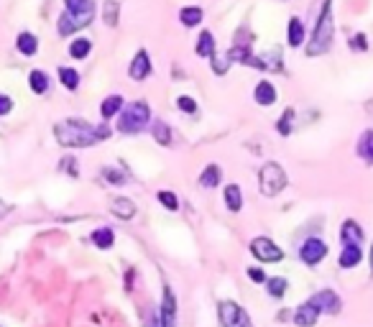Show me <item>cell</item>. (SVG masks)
I'll use <instances>...</instances> for the list:
<instances>
[{"label": "cell", "mask_w": 373, "mask_h": 327, "mask_svg": "<svg viewBox=\"0 0 373 327\" xmlns=\"http://www.w3.org/2000/svg\"><path fill=\"white\" fill-rule=\"evenodd\" d=\"M128 74H131V80H146V77L151 74V59H148V52H146V49L136 52L133 62L128 67Z\"/></svg>", "instance_id": "obj_11"}, {"label": "cell", "mask_w": 373, "mask_h": 327, "mask_svg": "<svg viewBox=\"0 0 373 327\" xmlns=\"http://www.w3.org/2000/svg\"><path fill=\"white\" fill-rule=\"evenodd\" d=\"M200 184H202V187H218V184H220V166H218V164H210V166H205V172L200 174Z\"/></svg>", "instance_id": "obj_28"}, {"label": "cell", "mask_w": 373, "mask_h": 327, "mask_svg": "<svg viewBox=\"0 0 373 327\" xmlns=\"http://www.w3.org/2000/svg\"><path fill=\"white\" fill-rule=\"evenodd\" d=\"M319 315H322V312H319L312 302H304V304H299L297 312H294V322H297L299 327H315L317 325Z\"/></svg>", "instance_id": "obj_12"}, {"label": "cell", "mask_w": 373, "mask_h": 327, "mask_svg": "<svg viewBox=\"0 0 373 327\" xmlns=\"http://www.w3.org/2000/svg\"><path fill=\"white\" fill-rule=\"evenodd\" d=\"M286 172H284L282 166L276 161H269L261 166V172H258V190L264 197H276L279 192L286 187Z\"/></svg>", "instance_id": "obj_5"}, {"label": "cell", "mask_w": 373, "mask_h": 327, "mask_svg": "<svg viewBox=\"0 0 373 327\" xmlns=\"http://www.w3.org/2000/svg\"><path fill=\"white\" fill-rule=\"evenodd\" d=\"M194 52H197L200 56H212V54H215V38H212V34H210V31H202V34H200Z\"/></svg>", "instance_id": "obj_25"}, {"label": "cell", "mask_w": 373, "mask_h": 327, "mask_svg": "<svg viewBox=\"0 0 373 327\" xmlns=\"http://www.w3.org/2000/svg\"><path fill=\"white\" fill-rule=\"evenodd\" d=\"M8 212H10V205H5V202L0 200V220L5 218V215H8Z\"/></svg>", "instance_id": "obj_41"}, {"label": "cell", "mask_w": 373, "mask_h": 327, "mask_svg": "<svg viewBox=\"0 0 373 327\" xmlns=\"http://www.w3.org/2000/svg\"><path fill=\"white\" fill-rule=\"evenodd\" d=\"M154 138L161 146H169V144H172V128L166 126L164 120H156V123H154Z\"/></svg>", "instance_id": "obj_32"}, {"label": "cell", "mask_w": 373, "mask_h": 327, "mask_svg": "<svg viewBox=\"0 0 373 327\" xmlns=\"http://www.w3.org/2000/svg\"><path fill=\"white\" fill-rule=\"evenodd\" d=\"M148 120H151V108L144 100H136L120 110L118 131L120 133H138L148 126Z\"/></svg>", "instance_id": "obj_4"}, {"label": "cell", "mask_w": 373, "mask_h": 327, "mask_svg": "<svg viewBox=\"0 0 373 327\" xmlns=\"http://www.w3.org/2000/svg\"><path fill=\"white\" fill-rule=\"evenodd\" d=\"M355 151H358V156H361L365 164H373V128H368L363 136L358 138Z\"/></svg>", "instance_id": "obj_17"}, {"label": "cell", "mask_w": 373, "mask_h": 327, "mask_svg": "<svg viewBox=\"0 0 373 327\" xmlns=\"http://www.w3.org/2000/svg\"><path fill=\"white\" fill-rule=\"evenodd\" d=\"M310 302L319 309V312H325V315H337V312L343 309V302H340V297H337L332 289L317 291V294H315Z\"/></svg>", "instance_id": "obj_9"}, {"label": "cell", "mask_w": 373, "mask_h": 327, "mask_svg": "<svg viewBox=\"0 0 373 327\" xmlns=\"http://www.w3.org/2000/svg\"><path fill=\"white\" fill-rule=\"evenodd\" d=\"M361 258H363L361 245H343V251H340V261H337V264L343 266V269H353V266L361 264Z\"/></svg>", "instance_id": "obj_15"}, {"label": "cell", "mask_w": 373, "mask_h": 327, "mask_svg": "<svg viewBox=\"0 0 373 327\" xmlns=\"http://www.w3.org/2000/svg\"><path fill=\"white\" fill-rule=\"evenodd\" d=\"M102 177H105L110 184H126V174L120 172V169H113V166H105V169H102Z\"/></svg>", "instance_id": "obj_35"}, {"label": "cell", "mask_w": 373, "mask_h": 327, "mask_svg": "<svg viewBox=\"0 0 373 327\" xmlns=\"http://www.w3.org/2000/svg\"><path fill=\"white\" fill-rule=\"evenodd\" d=\"M28 84H31V90L36 92V95H44L49 90V74L41 72V69H34V72L28 74Z\"/></svg>", "instance_id": "obj_22"}, {"label": "cell", "mask_w": 373, "mask_h": 327, "mask_svg": "<svg viewBox=\"0 0 373 327\" xmlns=\"http://www.w3.org/2000/svg\"><path fill=\"white\" fill-rule=\"evenodd\" d=\"M62 169H67V172L72 174V177H77V174H80V172H77V166H74V159H72V156H67V159H64V161H62Z\"/></svg>", "instance_id": "obj_40"}, {"label": "cell", "mask_w": 373, "mask_h": 327, "mask_svg": "<svg viewBox=\"0 0 373 327\" xmlns=\"http://www.w3.org/2000/svg\"><path fill=\"white\" fill-rule=\"evenodd\" d=\"M202 19H205V13H202L200 5H187V8L179 10V21L184 26H197Z\"/></svg>", "instance_id": "obj_21"}, {"label": "cell", "mask_w": 373, "mask_h": 327, "mask_svg": "<svg viewBox=\"0 0 373 327\" xmlns=\"http://www.w3.org/2000/svg\"><path fill=\"white\" fill-rule=\"evenodd\" d=\"M16 46H19L21 54L34 56L38 49V38L34 36V34H28V31H23V34H19V38H16Z\"/></svg>", "instance_id": "obj_18"}, {"label": "cell", "mask_w": 373, "mask_h": 327, "mask_svg": "<svg viewBox=\"0 0 373 327\" xmlns=\"http://www.w3.org/2000/svg\"><path fill=\"white\" fill-rule=\"evenodd\" d=\"M177 105H179V110H184V113H197V102L192 100V98H187V95L177 98Z\"/></svg>", "instance_id": "obj_36"}, {"label": "cell", "mask_w": 373, "mask_h": 327, "mask_svg": "<svg viewBox=\"0 0 373 327\" xmlns=\"http://www.w3.org/2000/svg\"><path fill=\"white\" fill-rule=\"evenodd\" d=\"M210 59H212V72H215V74H225L230 69V64H233V59H230V52H225V54H218V52H215Z\"/></svg>", "instance_id": "obj_30"}, {"label": "cell", "mask_w": 373, "mask_h": 327, "mask_svg": "<svg viewBox=\"0 0 373 327\" xmlns=\"http://www.w3.org/2000/svg\"><path fill=\"white\" fill-rule=\"evenodd\" d=\"M371 271H373V245H371Z\"/></svg>", "instance_id": "obj_42"}, {"label": "cell", "mask_w": 373, "mask_h": 327, "mask_svg": "<svg viewBox=\"0 0 373 327\" xmlns=\"http://www.w3.org/2000/svg\"><path fill=\"white\" fill-rule=\"evenodd\" d=\"M218 315L223 327H253L251 325V317L243 307H238L236 302H220L218 304Z\"/></svg>", "instance_id": "obj_7"}, {"label": "cell", "mask_w": 373, "mask_h": 327, "mask_svg": "<svg viewBox=\"0 0 373 327\" xmlns=\"http://www.w3.org/2000/svg\"><path fill=\"white\" fill-rule=\"evenodd\" d=\"M174 319H177V300H174V291L166 286L161 309H159V327H174Z\"/></svg>", "instance_id": "obj_10"}, {"label": "cell", "mask_w": 373, "mask_h": 327, "mask_svg": "<svg viewBox=\"0 0 373 327\" xmlns=\"http://www.w3.org/2000/svg\"><path fill=\"white\" fill-rule=\"evenodd\" d=\"M340 240H343V245H361L363 243V227L355 220H346L340 227Z\"/></svg>", "instance_id": "obj_13"}, {"label": "cell", "mask_w": 373, "mask_h": 327, "mask_svg": "<svg viewBox=\"0 0 373 327\" xmlns=\"http://www.w3.org/2000/svg\"><path fill=\"white\" fill-rule=\"evenodd\" d=\"M350 49H358V52H365L368 49V41H365V34H355L350 38Z\"/></svg>", "instance_id": "obj_37"}, {"label": "cell", "mask_w": 373, "mask_h": 327, "mask_svg": "<svg viewBox=\"0 0 373 327\" xmlns=\"http://www.w3.org/2000/svg\"><path fill=\"white\" fill-rule=\"evenodd\" d=\"M248 276H251V282H256V284L269 282V276L264 273V269H248Z\"/></svg>", "instance_id": "obj_38"}, {"label": "cell", "mask_w": 373, "mask_h": 327, "mask_svg": "<svg viewBox=\"0 0 373 327\" xmlns=\"http://www.w3.org/2000/svg\"><path fill=\"white\" fill-rule=\"evenodd\" d=\"M120 110H123V98L120 95H108L100 105L102 118H113V115H118Z\"/></svg>", "instance_id": "obj_19"}, {"label": "cell", "mask_w": 373, "mask_h": 327, "mask_svg": "<svg viewBox=\"0 0 373 327\" xmlns=\"http://www.w3.org/2000/svg\"><path fill=\"white\" fill-rule=\"evenodd\" d=\"M225 205H228L230 212H238V210L243 207V194H240L238 184H228L225 187Z\"/></svg>", "instance_id": "obj_20"}, {"label": "cell", "mask_w": 373, "mask_h": 327, "mask_svg": "<svg viewBox=\"0 0 373 327\" xmlns=\"http://www.w3.org/2000/svg\"><path fill=\"white\" fill-rule=\"evenodd\" d=\"M266 286H269V294H271L273 300L284 297V294H286V289H289V284H286V279H284V276H273V279H269V282H266Z\"/></svg>", "instance_id": "obj_31"}, {"label": "cell", "mask_w": 373, "mask_h": 327, "mask_svg": "<svg viewBox=\"0 0 373 327\" xmlns=\"http://www.w3.org/2000/svg\"><path fill=\"white\" fill-rule=\"evenodd\" d=\"M118 16H120V3L118 0H105L102 3V19L108 26H118Z\"/></svg>", "instance_id": "obj_24"}, {"label": "cell", "mask_w": 373, "mask_h": 327, "mask_svg": "<svg viewBox=\"0 0 373 327\" xmlns=\"http://www.w3.org/2000/svg\"><path fill=\"white\" fill-rule=\"evenodd\" d=\"M64 5L67 10L59 16V23H56L59 36H69L77 28L90 26L95 19V0H64Z\"/></svg>", "instance_id": "obj_2"}, {"label": "cell", "mask_w": 373, "mask_h": 327, "mask_svg": "<svg viewBox=\"0 0 373 327\" xmlns=\"http://www.w3.org/2000/svg\"><path fill=\"white\" fill-rule=\"evenodd\" d=\"M10 110H13V100L8 95H0V115H8Z\"/></svg>", "instance_id": "obj_39"}, {"label": "cell", "mask_w": 373, "mask_h": 327, "mask_svg": "<svg viewBox=\"0 0 373 327\" xmlns=\"http://www.w3.org/2000/svg\"><path fill=\"white\" fill-rule=\"evenodd\" d=\"M54 136L56 141L67 148H84V146H92L98 141H105L110 136L108 126H90L87 120H77V118H67L62 123L54 126Z\"/></svg>", "instance_id": "obj_1"}, {"label": "cell", "mask_w": 373, "mask_h": 327, "mask_svg": "<svg viewBox=\"0 0 373 327\" xmlns=\"http://www.w3.org/2000/svg\"><path fill=\"white\" fill-rule=\"evenodd\" d=\"M291 120H294V110L286 108L284 110V115L279 118V123H276V131H279L282 136H289L291 133Z\"/></svg>", "instance_id": "obj_33"}, {"label": "cell", "mask_w": 373, "mask_h": 327, "mask_svg": "<svg viewBox=\"0 0 373 327\" xmlns=\"http://www.w3.org/2000/svg\"><path fill=\"white\" fill-rule=\"evenodd\" d=\"M253 98L258 105H273L276 102V87H273L271 82H258L253 90Z\"/></svg>", "instance_id": "obj_16"}, {"label": "cell", "mask_w": 373, "mask_h": 327, "mask_svg": "<svg viewBox=\"0 0 373 327\" xmlns=\"http://www.w3.org/2000/svg\"><path fill=\"white\" fill-rule=\"evenodd\" d=\"M251 253H253L261 264H279V261L284 258L282 248L273 243L271 238H266V236H258V238L251 240Z\"/></svg>", "instance_id": "obj_6"}, {"label": "cell", "mask_w": 373, "mask_h": 327, "mask_svg": "<svg viewBox=\"0 0 373 327\" xmlns=\"http://www.w3.org/2000/svg\"><path fill=\"white\" fill-rule=\"evenodd\" d=\"M110 212L120 220H131L136 215V205L128 200V197H113L110 200Z\"/></svg>", "instance_id": "obj_14"}, {"label": "cell", "mask_w": 373, "mask_h": 327, "mask_svg": "<svg viewBox=\"0 0 373 327\" xmlns=\"http://www.w3.org/2000/svg\"><path fill=\"white\" fill-rule=\"evenodd\" d=\"M59 80H62V84L67 90H77V84H80V72L72 69V67H62V69H59Z\"/></svg>", "instance_id": "obj_29"}, {"label": "cell", "mask_w": 373, "mask_h": 327, "mask_svg": "<svg viewBox=\"0 0 373 327\" xmlns=\"http://www.w3.org/2000/svg\"><path fill=\"white\" fill-rule=\"evenodd\" d=\"M156 197H159V202H161L166 210H177V207H179V200H177V194H174V192L161 190L159 194H156Z\"/></svg>", "instance_id": "obj_34"}, {"label": "cell", "mask_w": 373, "mask_h": 327, "mask_svg": "<svg viewBox=\"0 0 373 327\" xmlns=\"http://www.w3.org/2000/svg\"><path fill=\"white\" fill-rule=\"evenodd\" d=\"M325 256H328V243L319 240V238H307L299 248V258L307 266H317Z\"/></svg>", "instance_id": "obj_8"}, {"label": "cell", "mask_w": 373, "mask_h": 327, "mask_svg": "<svg viewBox=\"0 0 373 327\" xmlns=\"http://www.w3.org/2000/svg\"><path fill=\"white\" fill-rule=\"evenodd\" d=\"M302 41H304V23H302V19L291 16L289 19V46H302Z\"/></svg>", "instance_id": "obj_23"}, {"label": "cell", "mask_w": 373, "mask_h": 327, "mask_svg": "<svg viewBox=\"0 0 373 327\" xmlns=\"http://www.w3.org/2000/svg\"><path fill=\"white\" fill-rule=\"evenodd\" d=\"M92 243L105 251V248H110V245L115 243V233H113L110 227H98V230L92 233Z\"/></svg>", "instance_id": "obj_26"}, {"label": "cell", "mask_w": 373, "mask_h": 327, "mask_svg": "<svg viewBox=\"0 0 373 327\" xmlns=\"http://www.w3.org/2000/svg\"><path fill=\"white\" fill-rule=\"evenodd\" d=\"M90 49H92L90 38H74L72 44H69V56L72 59H84V56L90 54Z\"/></svg>", "instance_id": "obj_27"}, {"label": "cell", "mask_w": 373, "mask_h": 327, "mask_svg": "<svg viewBox=\"0 0 373 327\" xmlns=\"http://www.w3.org/2000/svg\"><path fill=\"white\" fill-rule=\"evenodd\" d=\"M332 38H335V21H332V0H325L322 3V10H319V19L315 23V31H312V38L307 44V54L319 56L330 52L332 46Z\"/></svg>", "instance_id": "obj_3"}]
</instances>
